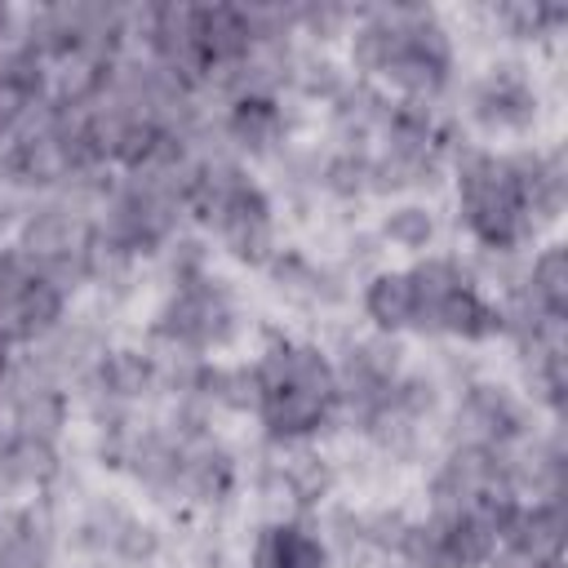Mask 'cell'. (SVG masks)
Listing matches in <instances>:
<instances>
[{
	"mask_svg": "<svg viewBox=\"0 0 568 568\" xmlns=\"http://www.w3.org/2000/svg\"><path fill=\"white\" fill-rule=\"evenodd\" d=\"M320 559L324 550L302 528H271L257 550V568H320Z\"/></svg>",
	"mask_w": 568,
	"mask_h": 568,
	"instance_id": "6da1fadb",
	"label": "cell"
}]
</instances>
